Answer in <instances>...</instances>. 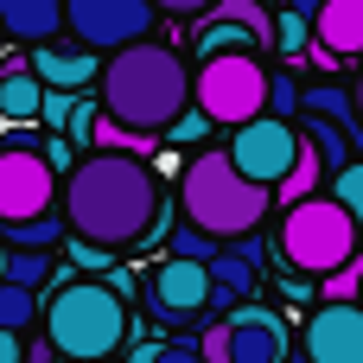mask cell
I'll list each match as a JSON object with an SVG mask.
<instances>
[{"instance_id":"1","label":"cell","mask_w":363,"mask_h":363,"mask_svg":"<svg viewBox=\"0 0 363 363\" xmlns=\"http://www.w3.org/2000/svg\"><path fill=\"white\" fill-rule=\"evenodd\" d=\"M160 211H166L160 179L121 147H96V153H83L64 172V223L83 242L128 249V242H140L160 223Z\"/></svg>"},{"instance_id":"2","label":"cell","mask_w":363,"mask_h":363,"mask_svg":"<svg viewBox=\"0 0 363 363\" xmlns=\"http://www.w3.org/2000/svg\"><path fill=\"white\" fill-rule=\"evenodd\" d=\"M191 102H198V77L185 70V57L172 45L140 38V45L115 51L102 70V115L134 134H166Z\"/></svg>"},{"instance_id":"3","label":"cell","mask_w":363,"mask_h":363,"mask_svg":"<svg viewBox=\"0 0 363 363\" xmlns=\"http://www.w3.org/2000/svg\"><path fill=\"white\" fill-rule=\"evenodd\" d=\"M179 211L191 230L217 236V242H236V236H255L262 217H268V185L242 179L230 147H204L185 172H179Z\"/></svg>"},{"instance_id":"4","label":"cell","mask_w":363,"mask_h":363,"mask_svg":"<svg viewBox=\"0 0 363 363\" xmlns=\"http://www.w3.org/2000/svg\"><path fill=\"white\" fill-rule=\"evenodd\" d=\"M45 338L57 345V357L77 363H108L128 345V300L121 287L102 281H64L45 306Z\"/></svg>"},{"instance_id":"5","label":"cell","mask_w":363,"mask_h":363,"mask_svg":"<svg viewBox=\"0 0 363 363\" xmlns=\"http://www.w3.org/2000/svg\"><path fill=\"white\" fill-rule=\"evenodd\" d=\"M357 236H363V223L338 198H306L281 217V262L294 274H338V268H351Z\"/></svg>"},{"instance_id":"6","label":"cell","mask_w":363,"mask_h":363,"mask_svg":"<svg viewBox=\"0 0 363 363\" xmlns=\"http://www.w3.org/2000/svg\"><path fill=\"white\" fill-rule=\"evenodd\" d=\"M198 108L217 128H242L255 115H274V70L262 51H223L198 64Z\"/></svg>"},{"instance_id":"7","label":"cell","mask_w":363,"mask_h":363,"mask_svg":"<svg viewBox=\"0 0 363 363\" xmlns=\"http://www.w3.org/2000/svg\"><path fill=\"white\" fill-rule=\"evenodd\" d=\"M300 147H306V134H300V121H287V115H255V121L230 128V160H236V172L255 179V185H268V191L287 185V172L300 166Z\"/></svg>"},{"instance_id":"8","label":"cell","mask_w":363,"mask_h":363,"mask_svg":"<svg viewBox=\"0 0 363 363\" xmlns=\"http://www.w3.org/2000/svg\"><path fill=\"white\" fill-rule=\"evenodd\" d=\"M153 0H64V19H70V38L115 57L128 45H140L153 32Z\"/></svg>"},{"instance_id":"9","label":"cell","mask_w":363,"mask_h":363,"mask_svg":"<svg viewBox=\"0 0 363 363\" xmlns=\"http://www.w3.org/2000/svg\"><path fill=\"white\" fill-rule=\"evenodd\" d=\"M211 300H217V274H211V262H185V255H172V262H160V268L147 274V306H153L166 325H191V319H204Z\"/></svg>"},{"instance_id":"10","label":"cell","mask_w":363,"mask_h":363,"mask_svg":"<svg viewBox=\"0 0 363 363\" xmlns=\"http://www.w3.org/2000/svg\"><path fill=\"white\" fill-rule=\"evenodd\" d=\"M51 191H57V166L38 147H6L0 153V217L6 223L45 217L51 211Z\"/></svg>"},{"instance_id":"11","label":"cell","mask_w":363,"mask_h":363,"mask_svg":"<svg viewBox=\"0 0 363 363\" xmlns=\"http://www.w3.org/2000/svg\"><path fill=\"white\" fill-rule=\"evenodd\" d=\"M262 45H274L268 0H217L198 26V64L223 57V51H262Z\"/></svg>"},{"instance_id":"12","label":"cell","mask_w":363,"mask_h":363,"mask_svg":"<svg viewBox=\"0 0 363 363\" xmlns=\"http://www.w3.org/2000/svg\"><path fill=\"white\" fill-rule=\"evenodd\" d=\"M306 357L313 363H363V300H325L306 319Z\"/></svg>"},{"instance_id":"13","label":"cell","mask_w":363,"mask_h":363,"mask_svg":"<svg viewBox=\"0 0 363 363\" xmlns=\"http://www.w3.org/2000/svg\"><path fill=\"white\" fill-rule=\"evenodd\" d=\"M230 363H287V319L268 306L230 313Z\"/></svg>"},{"instance_id":"14","label":"cell","mask_w":363,"mask_h":363,"mask_svg":"<svg viewBox=\"0 0 363 363\" xmlns=\"http://www.w3.org/2000/svg\"><path fill=\"white\" fill-rule=\"evenodd\" d=\"M32 70L51 83V89H89L108 64H102V51H89V45H32Z\"/></svg>"},{"instance_id":"15","label":"cell","mask_w":363,"mask_h":363,"mask_svg":"<svg viewBox=\"0 0 363 363\" xmlns=\"http://www.w3.org/2000/svg\"><path fill=\"white\" fill-rule=\"evenodd\" d=\"M0 26H6V38H19V45H51L57 32H70L64 0H0Z\"/></svg>"},{"instance_id":"16","label":"cell","mask_w":363,"mask_h":363,"mask_svg":"<svg viewBox=\"0 0 363 363\" xmlns=\"http://www.w3.org/2000/svg\"><path fill=\"white\" fill-rule=\"evenodd\" d=\"M313 45L332 51V57H363V0H325L319 19H313Z\"/></svg>"},{"instance_id":"17","label":"cell","mask_w":363,"mask_h":363,"mask_svg":"<svg viewBox=\"0 0 363 363\" xmlns=\"http://www.w3.org/2000/svg\"><path fill=\"white\" fill-rule=\"evenodd\" d=\"M45 96H51V83H45L32 64L0 77V115H6V121H38V115H45Z\"/></svg>"},{"instance_id":"18","label":"cell","mask_w":363,"mask_h":363,"mask_svg":"<svg viewBox=\"0 0 363 363\" xmlns=\"http://www.w3.org/2000/svg\"><path fill=\"white\" fill-rule=\"evenodd\" d=\"M211 274H217V300H211V313H230L236 300H249V294H255V274H262V268H255L249 255L223 249V255L211 262Z\"/></svg>"},{"instance_id":"19","label":"cell","mask_w":363,"mask_h":363,"mask_svg":"<svg viewBox=\"0 0 363 363\" xmlns=\"http://www.w3.org/2000/svg\"><path fill=\"white\" fill-rule=\"evenodd\" d=\"M306 140L319 147V160H325V172H332V179L351 166V147H357V134H351V128H338L332 115H306Z\"/></svg>"},{"instance_id":"20","label":"cell","mask_w":363,"mask_h":363,"mask_svg":"<svg viewBox=\"0 0 363 363\" xmlns=\"http://www.w3.org/2000/svg\"><path fill=\"white\" fill-rule=\"evenodd\" d=\"M300 108H306V115H332L338 128L363 134V108H357V96H351V89H338V83H313Z\"/></svg>"},{"instance_id":"21","label":"cell","mask_w":363,"mask_h":363,"mask_svg":"<svg viewBox=\"0 0 363 363\" xmlns=\"http://www.w3.org/2000/svg\"><path fill=\"white\" fill-rule=\"evenodd\" d=\"M325 179H332V172H325L319 147L306 140V147H300V166H294V172H287V185H281V204H287V211H294V204H306V198H313V191H319Z\"/></svg>"},{"instance_id":"22","label":"cell","mask_w":363,"mask_h":363,"mask_svg":"<svg viewBox=\"0 0 363 363\" xmlns=\"http://www.w3.org/2000/svg\"><path fill=\"white\" fill-rule=\"evenodd\" d=\"M0 236H6V249H57V236H70V223H57V217L45 211V217H26V223H6Z\"/></svg>"},{"instance_id":"23","label":"cell","mask_w":363,"mask_h":363,"mask_svg":"<svg viewBox=\"0 0 363 363\" xmlns=\"http://www.w3.org/2000/svg\"><path fill=\"white\" fill-rule=\"evenodd\" d=\"M6 281H19V287L51 281V249H6Z\"/></svg>"},{"instance_id":"24","label":"cell","mask_w":363,"mask_h":363,"mask_svg":"<svg viewBox=\"0 0 363 363\" xmlns=\"http://www.w3.org/2000/svg\"><path fill=\"white\" fill-rule=\"evenodd\" d=\"M32 319H38V300H32V287L6 281V287H0V325H6V332H26Z\"/></svg>"},{"instance_id":"25","label":"cell","mask_w":363,"mask_h":363,"mask_svg":"<svg viewBox=\"0 0 363 363\" xmlns=\"http://www.w3.org/2000/svg\"><path fill=\"white\" fill-rule=\"evenodd\" d=\"M306 38H319V32H313V19L287 6V13L274 19V45H281V57H300V51H306Z\"/></svg>"},{"instance_id":"26","label":"cell","mask_w":363,"mask_h":363,"mask_svg":"<svg viewBox=\"0 0 363 363\" xmlns=\"http://www.w3.org/2000/svg\"><path fill=\"white\" fill-rule=\"evenodd\" d=\"M172 255H185V262H217L223 249H217V236H204V230H172Z\"/></svg>"},{"instance_id":"27","label":"cell","mask_w":363,"mask_h":363,"mask_svg":"<svg viewBox=\"0 0 363 363\" xmlns=\"http://www.w3.org/2000/svg\"><path fill=\"white\" fill-rule=\"evenodd\" d=\"M332 198H338V204H345V211L363 223V160H351V166L332 179Z\"/></svg>"},{"instance_id":"28","label":"cell","mask_w":363,"mask_h":363,"mask_svg":"<svg viewBox=\"0 0 363 363\" xmlns=\"http://www.w3.org/2000/svg\"><path fill=\"white\" fill-rule=\"evenodd\" d=\"M77 108H83V89H51L38 121H45V128H70V121H77Z\"/></svg>"},{"instance_id":"29","label":"cell","mask_w":363,"mask_h":363,"mask_svg":"<svg viewBox=\"0 0 363 363\" xmlns=\"http://www.w3.org/2000/svg\"><path fill=\"white\" fill-rule=\"evenodd\" d=\"M325 300H363V268H357V262L338 268V274L325 281Z\"/></svg>"},{"instance_id":"30","label":"cell","mask_w":363,"mask_h":363,"mask_svg":"<svg viewBox=\"0 0 363 363\" xmlns=\"http://www.w3.org/2000/svg\"><path fill=\"white\" fill-rule=\"evenodd\" d=\"M204 128H211V115H204V108L191 102V108H185V115H179V121H172L166 134H172V140H204Z\"/></svg>"},{"instance_id":"31","label":"cell","mask_w":363,"mask_h":363,"mask_svg":"<svg viewBox=\"0 0 363 363\" xmlns=\"http://www.w3.org/2000/svg\"><path fill=\"white\" fill-rule=\"evenodd\" d=\"M300 102H306V96H300V83H294L287 70H274V115H294Z\"/></svg>"},{"instance_id":"32","label":"cell","mask_w":363,"mask_h":363,"mask_svg":"<svg viewBox=\"0 0 363 363\" xmlns=\"http://www.w3.org/2000/svg\"><path fill=\"white\" fill-rule=\"evenodd\" d=\"M198 351H204V363H230V319H223V325H211Z\"/></svg>"},{"instance_id":"33","label":"cell","mask_w":363,"mask_h":363,"mask_svg":"<svg viewBox=\"0 0 363 363\" xmlns=\"http://www.w3.org/2000/svg\"><path fill=\"white\" fill-rule=\"evenodd\" d=\"M153 6H160V13H179V19H191V13L204 19V13H211L217 0H153Z\"/></svg>"},{"instance_id":"34","label":"cell","mask_w":363,"mask_h":363,"mask_svg":"<svg viewBox=\"0 0 363 363\" xmlns=\"http://www.w3.org/2000/svg\"><path fill=\"white\" fill-rule=\"evenodd\" d=\"M160 363H204L198 345H160Z\"/></svg>"},{"instance_id":"35","label":"cell","mask_w":363,"mask_h":363,"mask_svg":"<svg viewBox=\"0 0 363 363\" xmlns=\"http://www.w3.org/2000/svg\"><path fill=\"white\" fill-rule=\"evenodd\" d=\"M0 363H26V345H19V332H6V325H0Z\"/></svg>"},{"instance_id":"36","label":"cell","mask_w":363,"mask_h":363,"mask_svg":"<svg viewBox=\"0 0 363 363\" xmlns=\"http://www.w3.org/2000/svg\"><path fill=\"white\" fill-rule=\"evenodd\" d=\"M38 153H45V160H51V166H57V172H70V166H77V160H70V147H64V140H45V147H38Z\"/></svg>"},{"instance_id":"37","label":"cell","mask_w":363,"mask_h":363,"mask_svg":"<svg viewBox=\"0 0 363 363\" xmlns=\"http://www.w3.org/2000/svg\"><path fill=\"white\" fill-rule=\"evenodd\" d=\"M357 108H363V77H357Z\"/></svg>"},{"instance_id":"38","label":"cell","mask_w":363,"mask_h":363,"mask_svg":"<svg viewBox=\"0 0 363 363\" xmlns=\"http://www.w3.org/2000/svg\"><path fill=\"white\" fill-rule=\"evenodd\" d=\"M57 363H77V357H57Z\"/></svg>"}]
</instances>
